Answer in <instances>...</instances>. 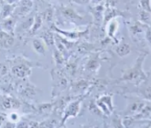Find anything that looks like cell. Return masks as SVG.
Masks as SVG:
<instances>
[{"mask_svg": "<svg viewBox=\"0 0 151 128\" xmlns=\"http://www.w3.org/2000/svg\"><path fill=\"white\" fill-rule=\"evenodd\" d=\"M138 18L140 22L150 26V12L141 9L138 13Z\"/></svg>", "mask_w": 151, "mask_h": 128, "instance_id": "obj_28", "label": "cell"}, {"mask_svg": "<svg viewBox=\"0 0 151 128\" xmlns=\"http://www.w3.org/2000/svg\"><path fill=\"white\" fill-rule=\"evenodd\" d=\"M52 76V98L58 96L68 86V80L65 77L64 73H62V69H54L51 72Z\"/></svg>", "mask_w": 151, "mask_h": 128, "instance_id": "obj_5", "label": "cell"}, {"mask_svg": "<svg viewBox=\"0 0 151 128\" xmlns=\"http://www.w3.org/2000/svg\"><path fill=\"white\" fill-rule=\"evenodd\" d=\"M150 26H148L144 31V39L149 44H150Z\"/></svg>", "mask_w": 151, "mask_h": 128, "instance_id": "obj_34", "label": "cell"}, {"mask_svg": "<svg viewBox=\"0 0 151 128\" xmlns=\"http://www.w3.org/2000/svg\"><path fill=\"white\" fill-rule=\"evenodd\" d=\"M40 38L44 41L47 47L55 46V32L50 28L43 30L40 33Z\"/></svg>", "mask_w": 151, "mask_h": 128, "instance_id": "obj_17", "label": "cell"}, {"mask_svg": "<svg viewBox=\"0 0 151 128\" xmlns=\"http://www.w3.org/2000/svg\"><path fill=\"white\" fill-rule=\"evenodd\" d=\"M90 86H91V84L87 81L86 80H79L77 81H74L71 86V90L73 93H77L79 95H82V94H85V93H82V92H85L86 90H87Z\"/></svg>", "mask_w": 151, "mask_h": 128, "instance_id": "obj_15", "label": "cell"}, {"mask_svg": "<svg viewBox=\"0 0 151 128\" xmlns=\"http://www.w3.org/2000/svg\"><path fill=\"white\" fill-rule=\"evenodd\" d=\"M32 46L33 50L35 51V53L39 54V55H42L45 56L46 50H47V46L45 45V44L44 43V41L41 39H34L32 42Z\"/></svg>", "mask_w": 151, "mask_h": 128, "instance_id": "obj_21", "label": "cell"}, {"mask_svg": "<svg viewBox=\"0 0 151 128\" xmlns=\"http://www.w3.org/2000/svg\"><path fill=\"white\" fill-rule=\"evenodd\" d=\"M17 63L13 65L10 68L11 74L17 79H26L28 78L31 73L33 67H36L35 63L28 61L27 59L19 58L16 60Z\"/></svg>", "mask_w": 151, "mask_h": 128, "instance_id": "obj_4", "label": "cell"}, {"mask_svg": "<svg viewBox=\"0 0 151 128\" xmlns=\"http://www.w3.org/2000/svg\"><path fill=\"white\" fill-rule=\"evenodd\" d=\"M71 2L77 4H86L90 2V0H71Z\"/></svg>", "mask_w": 151, "mask_h": 128, "instance_id": "obj_36", "label": "cell"}, {"mask_svg": "<svg viewBox=\"0 0 151 128\" xmlns=\"http://www.w3.org/2000/svg\"><path fill=\"white\" fill-rule=\"evenodd\" d=\"M33 19H34V15H30L28 17L23 21L21 24V29L23 32H28L29 30L32 27V23H33Z\"/></svg>", "mask_w": 151, "mask_h": 128, "instance_id": "obj_27", "label": "cell"}, {"mask_svg": "<svg viewBox=\"0 0 151 128\" xmlns=\"http://www.w3.org/2000/svg\"><path fill=\"white\" fill-rule=\"evenodd\" d=\"M17 91L21 98L27 102L32 100L37 91H40V90L36 86L32 85L27 80V78H26V79H22V83L17 86Z\"/></svg>", "mask_w": 151, "mask_h": 128, "instance_id": "obj_6", "label": "cell"}, {"mask_svg": "<svg viewBox=\"0 0 151 128\" xmlns=\"http://www.w3.org/2000/svg\"><path fill=\"white\" fill-rule=\"evenodd\" d=\"M89 109H90V112L91 113V114H96L98 116H103V117L104 116V114H103V113H102V111L99 109V108L96 106V104L94 102H91L90 104Z\"/></svg>", "mask_w": 151, "mask_h": 128, "instance_id": "obj_30", "label": "cell"}, {"mask_svg": "<svg viewBox=\"0 0 151 128\" xmlns=\"http://www.w3.org/2000/svg\"><path fill=\"white\" fill-rule=\"evenodd\" d=\"M101 65L99 62V56L98 55H94V56H91L90 59L87 61V63L86 64V70L87 72L95 73L98 71Z\"/></svg>", "mask_w": 151, "mask_h": 128, "instance_id": "obj_18", "label": "cell"}, {"mask_svg": "<svg viewBox=\"0 0 151 128\" xmlns=\"http://www.w3.org/2000/svg\"><path fill=\"white\" fill-rule=\"evenodd\" d=\"M7 118H9V120L14 122V123H17L19 120H21V116L17 112L9 113V114L7 115Z\"/></svg>", "mask_w": 151, "mask_h": 128, "instance_id": "obj_33", "label": "cell"}, {"mask_svg": "<svg viewBox=\"0 0 151 128\" xmlns=\"http://www.w3.org/2000/svg\"><path fill=\"white\" fill-rule=\"evenodd\" d=\"M0 89L4 93H10L14 90V82L10 77L4 76L0 79Z\"/></svg>", "mask_w": 151, "mask_h": 128, "instance_id": "obj_20", "label": "cell"}, {"mask_svg": "<svg viewBox=\"0 0 151 128\" xmlns=\"http://www.w3.org/2000/svg\"><path fill=\"white\" fill-rule=\"evenodd\" d=\"M53 106H54V104H52V103L37 104L35 106L36 112L39 113L40 114H47L53 110Z\"/></svg>", "mask_w": 151, "mask_h": 128, "instance_id": "obj_25", "label": "cell"}, {"mask_svg": "<svg viewBox=\"0 0 151 128\" xmlns=\"http://www.w3.org/2000/svg\"><path fill=\"white\" fill-rule=\"evenodd\" d=\"M21 0H5L6 4H17Z\"/></svg>", "mask_w": 151, "mask_h": 128, "instance_id": "obj_38", "label": "cell"}, {"mask_svg": "<svg viewBox=\"0 0 151 128\" xmlns=\"http://www.w3.org/2000/svg\"><path fill=\"white\" fill-rule=\"evenodd\" d=\"M131 46L127 43H123L118 45L115 48V53L119 56V57H125L128 56L131 53Z\"/></svg>", "mask_w": 151, "mask_h": 128, "instance_id": "obj_24", "label": "cell"}, {"mask_svg": "<svg viewBox=\"0 0 151 128\" xmlns=\"http://www.w3.org/2000/svg\"><path fill=\"white\" fill-rule=\"evenodd\" d=\"M33 7L32 0H21L16 4L15 10L13 12V16L15 17H26L27 16Z\"/></svg>", "mask_w": 151, "mask_h": 128, "instance_id": "obj_10", "label": "cell"}, {"mask_svg": "<svg viewBox=\"0 0 151 128\" xmlns=\"http://www.w3.org/2000/svg\"><path fill=\"white\" fill-rule=\"evenodd\" d=\"M148 102L150 101H147V100H142V99H132L130 100L128 102L127 108L124 111L120 112L119 114V115L124 116H133L137 114L140 112L146 104H148Z\"/></svg>", "mask_w": 151, "mask_h": 128, "instance_id": "obj_8", "label": "cell"}, {"mask_svg": "<svg viewBox=\"0 0 151 128\" xmlns=\"http://www.w3.org/2000/svg\"><path fill=\"white\" fill-rule=\"evenodd\" d=\"M147 54L139 55L135 63L131 68L122 70V75L119 78V81L123 82H131L135 86H141L144 81L150 79V74H147L143 71V64Z\"/></svg>", "mask_w": 151, "mask_h": 128, "instance_id": "obj_1", "label": "cell"}, {"mask_svg": "<svg viewBox=\"0 0 151 128\" xmlns=\"http://www.w3.org/2000/svg\"><path fill=\"white\" fill-rule=\"evenodd\" d=\"M15 43V37L4 30H0V50H9Z\"/></svg>", "mask_w": 151, "mask_h": 128, "instance_id": "obj_13", "label": "cell"}, {"mask_svg": "<svg viewBox=\"0 0 151 128\" xmlns=\"http://www.w3.org/2000/svg\"><path fill=\"white\" fill-rule=\"evenodd\" d=\"M52 55H53V59L55 61V64L57 69H62V68L65 66L66 64V59L64 56L57 50L56 48L53 49L52 50Z\"/></svg>", "mask_w": 151, "mask_h": 128, "instance_id": "obj_22", "label": "cell"}, {"mask_svg": "<svg viewBox=\"0 0 151 128\" xmlns=\"http://www.w3.org/2000/svg\"><path fill=\"white\" fill-rule=\"evenodd\" d=\"M50 29L54 32H56L60 35H62L65 39L70 40V41H75L85 37L89 32V28H86L84 31H79V30H73V31H66L59 28L55 24L50 25Z\"/></svg>", "mask_w": 151, "mask_h": 128, "instance_id": "obj_9", "label": "cell"}, {"mask_svg": "<svg viewBox=\"0 0 151 128\" xmlns=\"http://www.w3.org/2000/svg\"><path fill=\"white\" fill-rule=\"evenodd\" d=\"M7 114L5 113L0 112V127H2L3 124L4 123V121L7 120Z\"/></svg>", "mask_w": 151, "mask_h": 128, "instance_id": "obj_35", "label": "cell"}, {"mask_svg": "<svg viewBox=\"0 0 151 128\" xmlns=\"http://www.w3.org/2000/svg\"><path fill=\"white\" fill-rule=\"evenodd\" d=\"M44 23L43 18L41 16V12H38L34 15V19H33V23H32V27L29 30L28 33L30 35H34L40 31L42 27V25Z\"/></svg>", "mask_w": 151, "mask_h": 128, "instance_id": "obj_19", "label": "cell"}, {"mask_svg": "<svg viewBox=\"0 0 151 128\" xmlns=\"http://www.w3.org/2000/svg\"><path fill=\"white\" fill-rule=\"evenodd\" d=\"M41 16L43 18L44 22L46 23H51L54 20V9L51 6L47 8L43 12H41Z\"/></svg>", "mask_w": 151, "mask_h": 128, "instance_id": "obj_26", "label": "cell"}, {"mask_svg": "<svg viewBox=\"0 0 151 128\" xmlns=\"http://www.w3.org/2000/svg\"><path fill=\"white\" fill-rule=\"evenodd\" d=\"M96 104L104 116H110L112 113L114 112L111 94H104L100 96L96 101Z\"/></svg>", "mask_w": 151, "mask_h": 128, "instance_id": "obj_7", "label": "cell"}, {"mask_svg": "<svg viewBox=\"0 0 151 128\" xmlns=\"http://www.w3.org/2000/svg\"><path fill=\"white\" fill-rule=\"evenodd\" d=\"M2 109L4 110L9 109H19L22 106V103L20 100L16 99V97L9 96H4L3 97L1 103Z\"/></svg>", "mask_w": 151, "mask_h": 128, "instance_id": "obj_14", "label": "cell"}, {"mask_svg": "<svg viewBox=\"0 0 151 128\" xmlns=\"http://www.w3.org/2000/svg\"><path fill=\"white\" fill-rule=\"evenodd\" d=\"M105 31L107 33V36L110 39V40H114L115 43H118V41L115 39V35L118 32L119 27V22L118 20V17L113 18L111 20H109V22H107L105 24Z\"/></svg>", "mask_w": 151, "mask_h": 128, "instance_id": "obj_11", "label": "cell"}, {"mask_svg": "<svg viewBox=\"0 0 151 128\" xmlns=\"http://www.w3.org/2000/svg\"><path fill=\"white\" fill-rule=\"evenodd\" d=\"M9 70V68L8 65L6 63H0V79L7 75Z\"/></svg>", "mask_w": 151, "mask_h": 128, "instance_id": "obj_32", "label": "cell"}, {"mask_svg": "<svg viewBox=\"0 0 151 128\" xmlns=\"http://www.w3.org/2000/svg\"><path fill=\"white\" fill-rule=\"evenodd\" d=\"M90 2L91 3V5H96V4H103L104 0H90Z\"/></svg>", "mask_w": 151, "mask_h": 128, "instance_id": "obj_37", "label": "cell"}, {"mask_svg": "<svg viewBox=\"0 0 151 128\" xmlns=\"http://www.w3.org/2000/svg\"><path fill=\"white\" fill-rule=\"evenodd\" d=\"M110 116H111L110 127H124L123 123H122V119L120 118V115L119 114L112 113Z\"/></svg>", "mask_w": 151, "mask_h": 128, "instance_id": "obj_29", "label": "cell"}, {"mask_svg": "<svg viewBox=\"0 0 151 128\" xmlns=\"http://www.w3.org/2000/svg\"><path fill=\"white\" fill-rule=\"evenodd\" d=\"M139 7L146 11L150 12V0H140L139 2Z\"/></svg>", "mask_w": 151, "mask_h": 128, "instance_id": "obj_31", "label": "cell"}, {"mask_svg": "<svg viewBox=\"0 0 151 128\" xmlns=\"http://www.w3.org/2000/svg\"><path fill=\"white\" fill-rule=\"evenodd\" d=\"M44 1H45L47 3H53V2H56L57 0H44Z\"/></svg>", "mask_w": 151, "mask_h": 128, "instance_id": "obj_39", "label": "cell"}, {"mask_svg": "<svg viewBox=\"0 0 151 128\" xmlns=\"http://www.w3.org/2000/svg\"><path fill=\"white\" fill-rule=\"evenodd\" d=\"M16 6V4H3L1 10H0V18L2 20H4V19H6V18L12 16Z\"/></svg>", "mask_w": 151, "mask_h": 128, "instance_id": "obj_23", "label": "cell"}, {"mask_svg": "<svg viewBox=\"0 0 151 128\" xmlns=\"http://www.w3.org/2000/svg\"><path fill=\"white\" fill-rule=\"evenodd\" d=\"M2 5H3V4H2V1L0 0V10H1V8H2Z\"/></svg>", "mask_w": 151, "mask_h": 128, "instance_id": "obj_40", "label": "cell"}, {"mask_svg": "<svg viewBox=\"0 0 151 128\" xmlns=\"http://www.w3.org/2000/svg\"><path fill=\"white\" fill-rule=\"evenodd\" d=\"M90 91H89V92ZM89 92L76 96V100L74 97L73 101H69V103L65 107L63 113V116L61 120V124H60L61 127H65L67 120L69 118H75L79 115L80 110H81V104H82L83 100L87 96V95H89Z\"/></svg>", "mask_w": 151, "mask_h": 128, "instance_id": "obj_3", "label": "cell"}, {"mask_svg": "<svg viewBox=\"0 0 151 128\" xmlns=\"http://www.w3.org/2000/svg\"><path fill=\"white\" fill-rule=\"evenodd\" d=\"M56 11V15L59 18H63V21L70 24L75 25L77 27L87 26L90 24V22L88 21L86 16L80 15V13L69 6L61 5L57 8Z\"/></svg>", "mask_w": 151, "mask_h": 128, "instance_id": "obj_2", "label": "cell"}, {"mask_svg": "<svg viewBox=\"0 0 151 128\" xmlns=\"http://www.w3.org/2000/svg\"><path fill=\"white\" fill-rule=\"evenodd\" d=\"M1 27H2V30L7 32L9 34L14 35L16 28V17L15 16L13 17L11 16L8 18H6V19H4L2 22V24H1Z\"/></svg>", "mask_w": 151, "mask_h": 128, "instance_id": "obj_16", "label": "cell"}, {"mask_svg": "<svg viewBox=\"0 0 151 128\" xmlns=\"http://www.w3.org/2000/svg\"><path fill=\"white\" fill-rule=\"evenodd\" d=\"M90 12L93 17L94 23L96 26H100L104 22V4H100L96 5H91L89 7Z\"/></svg>", "mask_w": 151, "mask_h": 128, "instance_id": "obj_12", "label": "cell"}]
</instances>
